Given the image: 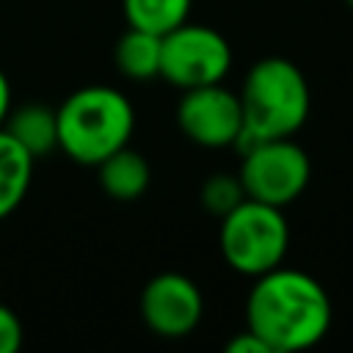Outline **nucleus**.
Segmentation results:
<instances>
[{
  "label": "nucleus",
  "mask_w": 353,
  "mask_h": 353,
  "mask_svg": "<svg viewBox=\"0 0 353 353\" xmlns=\"http://www.w3.org/2000/svg\"><path fill=\"white\" fill-rule=\"evenodd\" d=\"M204 314L199 284L176 270L157 273L141 292V317L146 328L163 339H182L196 331Z\"/></svg>",
  "instance_id": "obj_8"
},
{
  "label": "nucleus",
  "mask_w": 353,
  "mask_h": 353,
  "mask_svg": "<svg viewBox=\"0 0 353 353\" xmlns=\"http://www.w3.org/2000/svg\"><path fill=\"white\" fill-rule=\"evenodd\" d=\"M8 110H11V83H8L6 72L0 69V127H3L6 116H8Z\"/></svg>",
  "instance_id": "obj_17"
},
{
  "label": "nucleus",
  "mask_w": 353,
  "mask_h": 353,
  "mask_svg": "<svg viewBox=\"0 0 353 353\" xmlns=\"http://www.w3.org/2000/svg\"><path fill=\"white\" fill-rule=\"evenodd\" d=\"M218 245L226 265L243 276L256 279L279 268L290 248L284 207H273L245 196L237 207L221 215Z\"/></svg>",
  "instance_id": "obj_4"
},
{
  "label": "nucleus",
  "mask_w": 353,
  "mask_h": 353,
  "mask_svg": "<svg viewBox=\"0 0 353 353\" xmlns=\"http://www.w3.org/2000/svg\"><path fill=\"white\" fill-rule=\"evenodd\" d=\"M58 149L80 163L97 165L116 149L127 146L135 130L132 102L113 85H83L58 108Z\"/></svg>",
  "instance_id": "obj_3"
},
{
  "label": "nucleus",
  "mask_w": 353,
  "mask_h": 353,
  "mask_svg": "<svg viewBox=\"0 0 353 353\" xmlns=\"http://www.w3.org/2000/svg\"><path fill=\"white\" fill-rule=\"evenodd\" d=\"M226 353H270V347L265 345V339H259L251 328H243L240 334H234L226 342Z\"/></svg>",
  "instance_id": "obj_16"
},
{
  "label": "nucleus",
  "mask_w": 353,
  "mask_h": 353,
  "mask_svg": "<svg viewBox=\"0 0 353 353\" xmlns=\"http://www.w3.org/2000/svg\"><path fill=\"white\" fill-rule=\"evenodd\" d=\"M22 347V323L17 312L0 303V353H17Z\"/></svg>",
  "instance_id": "obj_15"
},
{
  "label": "nucleus",
  "mask_w": 353,
  "mask_h": 353,
  "mask_svg": "<svg viewBox=\"0 0 353 353\" xmlns=\"http://www.w3.org/2000/svg\"><path fill=\"white\" fill-rule=\"evenodd\" d=\"M113 61L119 72L130 80L160 77V36L127 25L113 47Z\"/></svg>",
  "instance_id": "obj_12"
},
{
  "label": "nucleus",
  "mask_w": 353,
  "mask_h": 353,
  "mask_svg": "<svg viewBox=\"0 0 353 353\" xmlns=\"http://www.w3.org/2000/svg\"><path fill=\"white\" fill-rule=\"evenodd\" d=\"M243 108V132L237 149L268 141V138H292L312 108V94L298 63L270 55L256 61L237 91Z\"/></svg>",
  "instance_id": "obj_2"
},
{
  "label": "nucleus",
  "mask_w": 353,
  "mask_h": 353,
  "mask_svg": "<svg viewBox=\"0 0 353 353\" xmlns=\"http://www.w3.org/2000/svg\"><path fill=\"white\" fill-rule=\"evenodd\" d=\"M36 160L0 127V221L11 215L28 196Z\"/></svg>",
  "instance_id": "obj_11"
},
{
  "label": "nucleus",
  "mask_w": 353,
  "mask_h": 353,
  "mask_svg": "<svg viewBox=\"0 0 353 353\" xmlns=\"http://www.w3.org/2000/svg\"><path fill=\"white\" fill-rule=\"evenodd\" d=\"M232 66V44L210 25L185 19L160 36V77L176 88L223 83Z\"/></svg>",
  "instance_id": "obj_6"
},
{
  "label": "nucleus",
  "mask_w": 353,
  "mask_h": 353,
  "mask_svg": "<svg viewBox=\"0 0 353 353\" xmlns=\"http://www.w3.org/2000/svg\"><path fill=\"white\" fill-rule=\"evenodd\" d=\"M245 199L243 182L234 174H212L204 185H201V204L212 212V215H226L232 207H237Z\"/></svg>",
  "instance_id": "obj_14"
},
{
  "label": "nucleus",
  "mask_w": 353,
  "mask_h": 353,
  "mask_svg": "<svg viewBox=\"0 0 353 353\" xmlns=\"http://www.w3.org/2000/svg\"><path fill=\"white\" fill-rule=\"evenodd\" d=\"M240 182L248 199L287 207L292 204L309 185L312 163L303 146H298L292 138H268L256 141L240 149Z\"/></svg>",
  "instance_id": "obj_5"
},
{
  "label": "nucleus",
  "mask_w": 353,
  "mask_h": 353,
  "mask_svg": "<svg viewBox=\"0 0 353 353\" xmlns=\"http://www.w3.org/2000/svg\"><path fill=\"white\" fill-rule=\"evenodd\" d=\"M3 130L33 157H47L50 152L58 149V119L55 108L44 102H25L19 108H11Z\"/></svg>",
  "instance_id": "obj_9"
},
{
  "label": "nucleus",
  "mask_w": 353,
  "mask_h": 353,
  "mask_svg": "<svg viewBox=\"0 0 353 353\" xmlns=\"http://www.w3.org/2000/svg\"><path fill=\"white\" fill-rule=\"evenodd\" d=\"M190 6L193 0H121L127 25L157 36L190 19Z\"/></svg>",
  "instance_id": "obj_13"
},
{
  "label": "nucleus",
  "mask_w": 353,
  "mask_h": 353,
  "mask_svg": "<svg viewBox=\"0 0 353 353\" xmlns=\"http://www.w3.org/2000/svg\"><path fill=\"white\" fill-rule=\"evenodd\" d=\"M350 6H353V0H350Z\"/></svg>",
  "instance_id": "obj_18"
},
{
  "label": "nucleus",
  "mask_w": 353,
  "mask_h": 353,
  "mask_svg": "<svg viewBox=\"0 0 353 353\" xmlns=\"http://www.w3.org/2000/svg\"><path fill=\"white\" fill-rule=\"evenodd\" d=\"M176 124L199 146L223 149L237 146L243 132V108L237 91L223 83L185 88L176 105Z\"/></svg>",
  "instance_id": "obj_7"
},
{
  "label": "nucleus",
  "mask_w": 353,
  "mask_h": 353,
  "mask_svg": "<svg viewBox=\"0 0 353 353\" xmlns=\"http://www.w3.org/2000/svg\"><path fill=\"white\" fill-rule=\"evenodd\" d=\"M99 185L102 190L116 201H135L146 193L152 182V168L141 152H135L130 143L108 154L97 163Z\"/></svg>",
  "instance_id": "obj_10"
},
{
  "label": "nucleus",
  "mask_w": 353,
  "mask_h": 353,
  "mask_svg": "<svg viewBox=\"0 0 353 353\" xmlns=\"http://www.w3.org/2000/svg\"><path fill=\"white\" fill-rule=\"evenodd\" d=\"M331 298L325 287L303 270L273 268L256 276L245 298V328L270 353H290L317 345L331 328Z\"/></svg>",
  "instance_id": "obj_1"
}]
</instances>
